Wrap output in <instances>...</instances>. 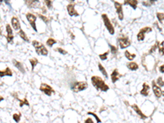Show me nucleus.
I'll use <instances>...</instances> for the list:
<instances>
[{
  "instance_id": "1",
  "label": "nucleus",
  "mask_w": 164,
  "mask_h": 123,
  "mask_svg": "<svg viewBox=\"0 0 164 123\" xmlns=\"http://www.w3.org/2000/svg\"><path fill=\"white\" fill-rule=\"evenodd\" d=\"M91 82H92V84H93V86L98 90L107 92L109 90V86L105 83V81L102 78L99 77V76H96V75L92 76Z\"/></svg>"
},
{
  "instance_id": "2",
  "label": "nucleus",
  "mask_w": 164,
  "mask_h": 123,
  "mask_svg": "<svg viewBox=\"0 0 164 123\" xmlns=\"http://www.w3.org/2000/svg\"><path fill=\"white\" fill-rule=\"evenodd\" d=\"M33 46L35 47L36 53L39 55H43V56H47L49 53L48 49L44 47V45L37 40H34L32 42Z\"/></svg>"
},
{
  "instance_id": "3",
  "label": "nucleus",
  "mask_w": 164,
  "mask_h": 123,
  "mask_svg": "<svg viewBox=\"0 0 164 123\" xmlns=\"http://www.w3.org/2000/svg\"><path fill=\"white\" fill-rule=\"evenodd\" d=\"M88 87V84L85 81H77L74 82L73 84H71V90L75 93H79L81 91H83L86 90Z\"/></svg>"
},
{
  "instance_id": "4",
  "label": "nucleus",
  "mask_w": 164,
  "mask_h": 123,
  "mask_svg": "<svg viewBox=\"0 0 164 123\" xmlns=\"http://www.w3.org/2000/svg\"><path fill=\"white\" fill-rule=\"evenodd\" d=\"M102 19L103 21V23H104V25H105V27L107 28V30L108 31V32L110 33V35H114V33H115V29L114 27H113V25L111 22V21L110 19L108 18V16L107 14H102Z\"/></svg>"
},
{
  "instance_id": "5",
  "label": "nucleus",
  "mask_w": 164,
  "mask_h": 123,
  "mask_svg": "<svg viewBox=\"0 0 164 123\" xmlns=\"http://www.w3.org/2000/svg\"><path fill=\"white\" fill-rule=\"evenodd\" d=\"M40 91H42L44 94H45L48 96H51L53 94H55V91L53 90V89L50 86L49 84H45V83H42L40 84Z\"/></svg>"
},
{
  "instance_id": "6",
  "label": "nucleus",
  "mask_w": 164,
  "mask_h": 123,
  "mask_svg": "<svg viewBox=\"0 0 164 123\" xmlns=\"http://www.w3.org/2000/svg\"><path fill=\"white\" fill-rule=\"evenodd\" d=\"M117 42H118V44L121 49H127L131 45V40H130L129 38H127V37L118 38V39H117Z\"/></svg>"
},
{
  "instance_id": "7",
  "label": "nucleus",
  "mask_w": 164,
  "mask_h": 123,
  "mask_svg": "<svg viewBox=\"0 0 164 123\" xmlns=\"http://www.w3.org/2000/svg\"><path fill=\"white\" fill-rule=\"evenodd\" d=\"M152 31V28L151 27H144L142 28L140 31H139L138 35H137V40L138 41H143L144 40V37H145V34L147 33H149Z\"/></svg>"
},
{
  "instance_id": "8",
  "label": "nucleus",
  "mask_w": 164,
  "mask_h": 123,
  "mask_svg": "<svg viewBox=\"0 0 164 123\" xmlns=\"http://www.w3.org/2000/svg\"><path fill=\"white\" fill-rule=\"evenodd\" d=\"M114 3V7L117 12V14L118 16V18L120 21H122L124 18V14H123V9H122V4L118 3V2H113Z\"/></svg>"
},
{
  "instance_id": "9",
  "label": "nucleus",
  "mask_w": 164,
  "mask_h": 123,
  "mask_svg": "<svg viewBox=\"0 0 164 123\" xmlns=\"http://www.w3.org/2000/svg\"><path fill=\"white\" fill-rule=\"evenodd\" d=\"M26 18H27L29 23H30V25H31V27L33 28L34 31L37 32L38 30H37V27H36V19H37L36 16H35L32 13H27Z\"/></svg>"
},
{
  "instance_id": "10",
  "label": "nucleus",
  "mask_w": 164,
  "mask_h": 123,
  "mask_svg": "<svg viewBox=\"0 0 164 123\" xmlns=\"http://www.w3.org/2000/svg\"><path fill=\"white\" fill-rule=\"evenodd\" d=\"M152 88H153V94L156 96V98L158 99L161 98V96L162 95V90H161V87H159L158 84L154 82V80L152 81Z\"/></svg>"
},
{
  "instance_id": "11",
  "label": "nucleus",
  "mask_w": 164,
  "mask_h": 123,
  "mask_svg": "<svg viewBox=\"0 0 164 123\" xmlns=\"http://www.w3.org/2000/svg\"><path fill=\"white\" fill-rule=\"evenodd\" d=\"M66 9H67V12H68V14L71 16H79V13L75 9V3L73 1L67 5Z\"/></svg>"
},
{
  "instance_id": "12",
  "label": "nucleus",
  "mask_w": 164,
  "mask_h": 123,
  "mask_svg": "<svg viewBox=\"0 0 164 123\" xmlns=\"http://www.w3.org/2000/svg\"><path fill=\"white\" fill-rule=\"evenodd\" d=\"M131 108L134 110V112H136L137 115H139V116H140V117H141V119L144 120V119H146L147 117H148L144 112H143L141 111L140 108H139V106H138L137 104H132V105H131Z\"/></svg>"
},
{
  "instance_id": "13",
  "label": "nucleus",
  "mask_w": 164,
  "mask_h": 123,
  "mask_svg": "<svg viewBox=\"0 0 164 123\" xmlns=\"http://www.w3.org/2000/svg\"><path fill=\"white\" fill-rule=\"evenodd\" d=\"M6 31H7V43H12V40H13V33H12V30L9 24H7L6 25Z\"/></svg>"
},
{
  "instance_id": "14",
  "label": "nucleus",
  "mask_w": 164,
  "mask_h": 123,
  "mask_svg": "<svg viewBox=\"0 0 164 123\" xmlns=\"http://www.w3.org/2000/svg\"><path fill=\"white\" fill-rule=\"evenodd\" d=\"M121 77V75L119 73V71H117V69H115L112 71V72L111 74V80L113 84L116 83Z\"/></svg>"
},
{
  "instance_id": "15",
  "label": "nucleus",
  "mask_w": 164,
  "mask_h": 123,
  "mask_svg": "<svg viewBox=\"0 0 164 123\" xmlns=\"http://www.w3.org/2000/svg\"><path fill=\"white\" fill-rule=\"evenodd\" d=\"M11 22H12V27H13L15 31H19V30H21V24H20V22L17 17L13 16V17L12 18Z\"/></svg>"
},
{
  "instance_id": "16",
  "label": "nucleus",
  "mask_w": 164,
  "mask_h": 123,
  "mask_svg": "<svg viewBox=\"0 0 164 123\" xmlns=\"http://www.w3.org/2000/svg\"><path fill=\"white\" fill-rule=\"evenodd\" d=\"M149 86L147 83H144L143 84V89L140 90V94L143 96H144V97H147L149 95Z\"/></svg>"
},
{
  "instance_id": "17",
  "label": "nucleus",
  "mask_w": 164,
  "mask_h": 123,
  "mask_svg": "<svg viewBox=\"0 0 164 123\" xmlns=\"http://www.w3.org/2000/svg\"><path fill=\"white\" fill-rule=\"evenodd\" d=\"M12 63H13V65H14V66L16 67V68H17L22 73H25V72H26V70H25L24 67H23V64H22V62H18V61L15 60V59H13V60H12Z\"/></svg>"
},
{
  "instance_id": "18",
  "label": "nucleus",
  "mask_w": 164,
  "mask_h": 123,
  "mask_svg": "<svg viewBox=\"0 0 164 123\" xmlns=\"http://www.w3.org/2000/svg\"><path fill=\"white\" fill-rule=\"evenodd\" d=\"M124 4H125V5L131 6L133 8V9L136 10V8H137L138 1H136V0H126V1L124 2Z\"/></svg>"
},
{
  "instance_id": "19",
  "label": "nucleus",
  "mask_w": 164,
  "mask_h": 123,
  "mask_svg": "<svg viewBox=\"0 0 164 123\" xmlns=\"http://www.w3.org/2000/svg\"><path fill=\"white\" fill-rule=\"evenodd\" d=\"M12 76V71L9 68V67H7V68L4 71H0V77H3V76Z\"/></svg>"
},
{
  "instance_id": "20",
  "label": "nucleus",
  "mask_w": 164,
  "mask_h": 123,
  "mask_svg": "<svg viewBox=\"0 0 164 123\" xmlns=\"http://www.w3.org/2000/svg\"><path fill=\"white\" fill-rule=\"evenodd\" d=\"M127 68L129 70H131V71H136L139 68L138 64L136 62H131L127 63Z\"/></svg>"
},
{
  "instance_id": "21",
  "label": "nucleus",
  "mask_w": 164,
  "mask_h": 123,
  "mask_svg": "<svg viewBox=\"0 0 164 123\" xmlns=\"http://www.w3.org/2000/svg\"><path fill=\"white\" fill-rule=\"evenodd\" d=\"M125 57L127 58L128 60L132 61V60H134V58L136 57V55L134 53H131L129 51L127 50V51H125Z\"/></svg>"
},
{
  "instance_id": "22",
  "label": "nucleus",
  "mask_w": 164,
  "mask_h": 123,
  "mask_svg": "<svg viewBox=\"0 0 164 123\" xmlns=\"http://www.w3.org/2000/svg\"><path fill=\"white\" fill-rule=\"evenodd\" d=\"M99 71H101V72H102V74L104 75L105 78H108V73H107V71L105 70L104 67H103L102 64H101L100 62L99 63Z\"/></svg>"
},
{
  "instance_id": "23",
  "label": "nucleus",
  "mask_w": 164,
  "mask_h": 123,
  "mask_svg": "<svg viewBox=\"0 0 164 123\" xmlns=\"http://www.w3.org/2000/svg\"><path fill=\"white\" fill-rule=\"evenodd\" d=\"M18 35H19V36H20L21 38H22V39L23 40H25L26 42H29L28 37L26 36V33H25V31H23L22 30H20L19 32H18Z\"/></svg>"
},
{
  "instance_id": "24",
  "label": "nucleus",
  "mask_w": 164,
  "mask_h": 123,
  "mask_svg": "<svg viewBox=\"0 0 164 123\" xmlns=\"http://www.w3.org/2000/svg\"><path fill=\"white\" fill-rule=\"evenodd\" d=\"M26 3L27 4L29 7L33 8V7H35L37 6V4L40 3V2L39 1H26Z\"/></svg>"
},
{
  "instance_id": "25",
  "label": "nucleus",
  "mask_w": 164,
  "mask_h": 123,
  "mask_svg": "<svg viewBox=\"0 0 164 123\" xmlns=\"http://www.w3.org/2000/svg\"><path fill=\"white\" fill-rule=\"evenodd\" d=\"M20 102V107H23V106H27V107H30V103L28 102V99L26 98H25L24 99H19Z\"/></svg>"
},
{
  "instance_id": "26",
  "label": "nucleus",
  "mask_w": 164,
  "mask_h": 123,
  "mask_svg": "<svg viewBox=\"0 0 164 123\" xmlns=\"http://www.w3.org/2000/svg\"><path fill=\"white\" fill-rule=\"evenodd\" d=\"M29 61H30V63L31 64V68H32V70L35 69V67H36V65L38 64V63H39V61H38L37 58H31V59H30Z\"/></svg>"
},
{
  "instance_id": "27",
  "label": "nucleus",
  "mask_w": 164,
  "mask_h": 123,
  "mask_svg": "<svg viewBox=\"0 0 164 123\" xmlns=\"http://www.w3.org/2000/svg\"><path fill=\"white\" fill-rule=\"evenodd\" d=\"M56 43H57V40L53 39V38H49V39H48L47 41H46V44H47L48 46H49V47H52V46L53 44H55Z\"/></svg>"
},
{
  "instance_id": "28",
  "label": "nucleus",
  "mask_w": 164,
  "mask_h": 123,
  "mask_svg": "<svg viewBox=\"0 0 164 123\" xmlns=\"http://www.w3.org/2000/svg\"><path fill=\"white\" fill-rule=\"evenodd\" d=\"M109 47H110V50H111V53L113 54V55H116L117 53V48L116 47L115 45H112L111 44H108Z\"/></svg>"
},
{
  "instance_id": "29",
  "label": "nucleus",
  "mask_w": 164,
  "mask_h": 123,
  "mask_svg": "<svg viewBox=\"0 0 164 123\" xmlns=\"http://www.w3.org/2000/svg\"><path fill=\"white\" fill-rule=\"evenodd\" d=\"M157 17H158L159 22H160V23L164 25V13H160V12H158V13H157Z\"/></svg>"
},
{
  "instance_id": "30",
  "label": "nucleus",
  "mask_w": 164,
  "mask_h": 123,
  "mask_svg": "<svg viewBox=\"0 0 164 123\" xmlns=\"http://www.w3.org/2000/svg\"><path fill=\"white\" fill-rule=\"evenodd\" d=\"M87 115H91V116H93L94 118H95V120L96 121H97L98 123H101V120H100V118L96 115V114L94 112H87Z\"/></svg>"
},
{
  "instance_id": "31",
  "label": "nucleus",
  "mask_w": 164,
  "mask_h": 123,
  "mask_svg": "<svg viewBox=\"0 0 164 123\" xmlns=\"http://www.w3.org/2000/svg\"><path fill=\"white\" fill-rule=\"evenodd\" d=\"M108 53H109V52H108V51H107V52H105L104 53L99 54V58H100V59H101V60H102V61H105V60H107L108 56Z\"/></svg>"
},
{
  "instance_id": "32",
  "label": "nucleus",
  "mask_w": 164,
  "mask_h": 123,
  "mask_svg": "<svg viewBox=\"0 0 164 123\" xmlns=\"http://www.w3.org/2000/svg\"><path fill=\"white\" fill-rule=\"evenodd\" d=\"M21 117H22V114L21 113H15L13 114V116H12V117H13V119L16 122H19L20 120H21Z\"/></svg>"
},
{
  "instance_id": "33",
  "label": "nucleus",
  "mask_w": 164,
  "mask_h": 123,
  "mask_svg": "<svg viewBox=\"0 0 164 123\" xmlns=\"http://www.w3.org/2000/svg\"><path fill=\"white\" fill-rule=\"evenodd\" d=\"M159 44H160V43H159L158 41H157L156 43H155V44L153 46L152 48H151V49L149 50V53H153L155 50H156L158 48V46H159Z\"/></svg>"
},
{
  "instance_id": "34",
  "label": "nucleus",
  "mask_w": 164,
  "mask_h": 123,
  "mask_svg": "<svg viewBox=\"0 0 164 123\" xmlns=\"http://www.w3.org/2000/svg\"><path fill=\"white\" fill-rule=\"evenodd\" d=\"M164 41L162 42V44H159L158 46V49H159V53L161 55H164Z\"/></svg>"
},
{
  "instance_id": "35",
  "label": "nucleus",
  "mask_w": 164,
  "mask_h": 123,
  "mask_svg": "<svg viewBox=\"0 0 164 123\" xmlns=\"http://www.w3.org/2000/svg\"><path fill=\"white\" fill-rule=\"evenodd\" d=\"M157 83H158V86L159 87H163L164 86V81H163V80L162 77H158V80H157Z\"/></svg>"
},
{
  "instance_id": "36",
  "label": "nucleus",
  "mask_w": 164,
  "mask_h": 123,
  "mask_svg": "<svg viewBox=\"0 0 164 123\" xmlns=\"http://www.w3.org/2000/svg\"><path fill=\"white\" fill-rule=\"evenodd\" d=\"M154 4V1H148V2H143V5L146 7H150L151 5Z\"/></svg>"
},
{
  "instance_id": "37",
  "label": "nucleus",
  "mask_w": 164,
  "mask_h": 123,
  "mask_svg": "<svg viewBox=\"0 0 164 123\" xmlns=\"http://www.w3.org/2000/svg\"><path fill=\"white\" fill-rule=\"evenodd\" d=\"M39 16L40 17V19H42V20H43L45 23H48V22H49V18H48V17H46L45 16L42 15V14H39Z\"/></svg>"
},
{
  "instance_id": "38",
  "label": "nucleus",
  "mask_w": 164,
  "mask_h": 123,
  "mask_svg": "<svg viewBox=\"0 0 164 123\" xmlns=\"http://www.w3.org/2000/svg\"><path fill=\"white\" fill-rule=\"evenodd\" d=\"M57 51L59 53H61V54H62V55H66V53H67V52L66 50H64V49H62V48H57Z\"/></svg>"
},
{
  "instance_id": "39",
  "label": "nucleus",
  "mask_w": 164,
  "mask_h": 123,
  "mask_svg": "<svg viewBox=\"0 0 164 123\" xmlns=\"http://www.w3.org/2000/svg\"><path fill=\"white\" fill-rule=\"evenodd\" d=\"M44 3L47 5V7L49 8H52V1H49V0H46L44 1Z\"/></svg>"
},
{
  "instance_id": "40",
  "label": "nucleus",
  "mask_w": 164,
  "mask_h": 123,
  "mask_svg": "<svg viewBox=\"0 0 164 123\" xmlns=\"http://www.w3.org/2000/svg\"><path fill=\"white\" fill-rule=\"evenodd\" d=\"M85 123H94V121L91 119V118H87V119H85Z\"/></svg>"
},
{
  "instance_id": "41",
  "label": "nucleus",
  "mask_w": 164,
  "mask_h": 123,
  "mask_svg": "<svg viewBox=\"0 0 164 123\" xmlns=\"http://www.w3.org/2000/svg\"><path fill=\"white\" fill-rule=\"evenodd\" d=\"M159 71H160L162 73H164V65H162L159 67Z\"/></svg>"
},
{
  "instance_id": "42",
  "label": "nucleus",
  "mask_w": 164,
  "mask_h": 123,
  "mask_svg": "<svg viewBox=\"0 0 164 123\" xmlns=\"http://www.w3.org/2000/svg\"><path fill=\"white\" fill-rule=\"evenodd\" d=\"M3 100H4V99L3 98L2 96H0V102H1V101H3Z\"/></svg>"
},
{
  "instance_id": "43",
  "label": "nucleus",
  "mask_w": 164,
  "mask_h": 123,
  "mask_svg": "<svg viewBox=\"0 0 164 123\" xmlns=\"http://www.w3.org/2000/svg\"><path fill=\"white\" fill-rule=\"evenodd\" d=\"M1 34H2V31H1V29H0V35H1Z\"/></svg>"
},
{
  "instance_id": "44",
  "label": "nucleus",
  "mask_w": 164,
  "mask_h": 123,
  "mask_svg": "<svg viewBox=\"0 0 164 123\" xmlns=\"http://www.w3.org/2000/svg\"><path fill=\"white\" fill-rule=\"evenodd\" d=\"M162 95L164 96V91H162Z\"/></svg>"
}]
</instances>
